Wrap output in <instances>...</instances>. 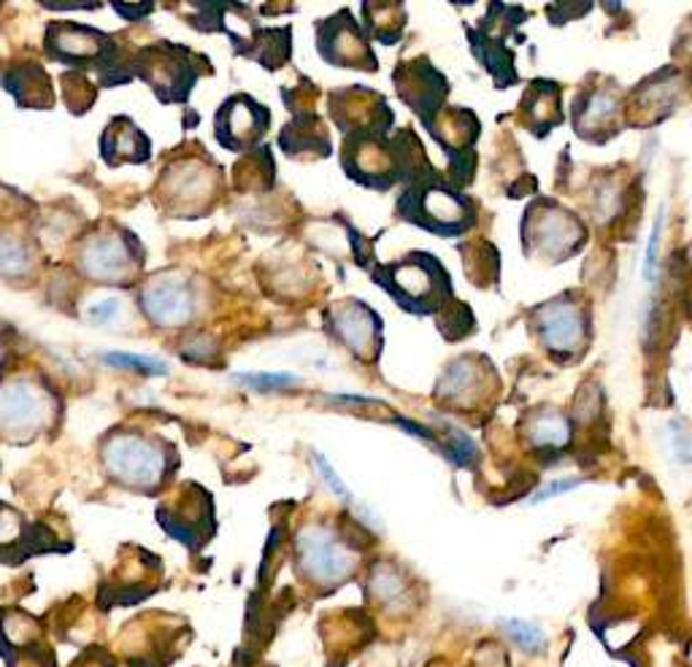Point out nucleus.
I'll list each match as a JSON object with an SVG mask.
<instances>
[{
    "mask_svg": "<svg viewBox=\"0 0 692 667\" xmlns=\"http://www.w3.org/2000/svg\"><path fill=\"white\" fill-rule=\"evenodd\" d=\"M101 157L106 166L117 168L130 162V166H144L151 157V141L130 117L117 114L108 119L106 130L101 138Z\"/></svg>",
    "mask_w": 692,
    "mask_h": 667,
    "instance_id": "obj_26",
    "label": "nucleus"
},
{
    "mask_svg": "<svg viewBox=\"0 0 692 667\" xmlns=\"http://www.w3.org/2000/svg\"><path fill=\"white\" fill-rule=\"evenodd\" d=\"M44 52L54 63H63L69 71L98 74V87H119L133 82L130 60L117 44V39L98 28L78 25V22H52L44 33Z\"/></svg>",
    "mask_w": 692,
    "mask_h": 667,
    "instance_id": "obj_2",
    "label": "nucleus"
},
{
    "mask_svg": "<svg viewBox=\"0 0 692 667\" xmlns=\"http://www.w3.org/2000/svg\"><path fill=\"white\" fill-rule=\"evenodd\" d=\"M501 624H503V629H506V633H508V638L517 643L522 652L538 654V652H544V648H546L544 633L536 627V624L522 622V618H503Z\"/></svg>",
    "mask_w": 692,
    "mask_h": 667,
    "instance_id": "obj_41",
    "label": "nucleus"
},
{
    "mask_svg": "<svg viewBox=\"0 0 692 667\" xmlns=\"http://www.w3.org/2000/svg\"><path fill=\"white\" fill-rule=\"evenodd\" d=\"M327 112L344 136H392L396 114L381 93L368 87H344L327 95Z\"/></svg>",
    "mask_w": 692,
    "mask_h": 667,
    "instance_id": "obj_16",
    "label": "nucleus"
},
{
    "mask_svg": "<svg viewBox=\"0 0 692 667\" xmlns=\"http://www.w3.org/2000/svg\"><path fill=\"white\" fill-rule=\"evenodd\" d=\"M501 387L493 362L482 354L458 357L436 381L433 398L454 411H476Z\"/></svg>",
    "mask_w": 692,
    "mask_h": 667,
    "instance_id": "obj_17",
    "label": "nucleus"
},
{
    "mask_svg": "<svg viewBox=\"0 0 692 667\" xmlns=\"http://www.w3.org/2000/svg\"><path fill=\"white\" fill-rule=\"evenodd\" d=\"M279 149L290 160H322L333 151L331 133H327L325 119L317 112L293 114L287 125L279 133Z\"/></svg>",
    "mask_w": 692,
    "mask_h": 667,
    "instance_id": "obj_25",
    "label": "nucleus"
},
{
    "mask_svg": "<svg viewBox=\"0 0 692 667\" xmlns=\"http://www.w3.org/2000/svg\"><path fill=\"white\" fill-rule=\"evenodd\" d=\"M222 198V168L206 151L190 157H176L160 173L155 200L166 214L179 220H200L211 214Z\"/></svg>",
    "mask_w": 692,
    "mask_h": 667,
    "instance_id": "obj_6",
    "label": "nucleus"
},
{
    "mask_svg": "<svg viewBox=\"0 0 692 667\" xmlns=\"http://www.w3.org/2000/svg\"><path fill=\"white\" fill-rule=\"evenodd\" d=\"M119 314V300H103V303H95L93 308L87 311V317L93 325H108V321H114V317Z\"/></svg>",
    "mask_w": 692,
    "mask_h": 667,
    "instance_id": "obj_47",
    "label": "nucleus"
},
{
    "mask_svg": "<svg viewBox=\"0 0 692 667\" xmlns=\"http://www.w3.org/2000/svg\"><path fill=\"white\" fill-rule=\"evenodd\" d=\"M271 127V112L252 95L239 93L230 95L217 108L214 117V133L217 141L233 155H249V151L260 149L263 136Z\"/></svg>",
    "mask_w": 692,
    "mask_h": 667,
    "instance_id": "obj_18",
    "label": "nucleus"
},
{
    "mask_svg": "<svg viewBox=\"0 0 692 667\" xmlns=\"http://www.w3.org/2000/svg\"><path fill=\"white\" fill-rule=\"evenodd\" d=\"M71 667H112V663H103V659H93V654H84V657H78L76 665Z\"/></svg>",
    "mask_w": 692,
    "mask_h": 667,
    "instance_id": "obj_49",
    "label": "nucleus"
},
{
    "mask_svg": "<svg viewBox=\"0 0 692 667\" xmlns=\"http://www.w3.org/2000/svg\"><path fill=\"white\" fill-rule=\"evenodd\" d=\"M590 9L593 3H549L546 6V17H549L552 25H566L568 20L590 14Z\"/></svg>",
    "mask_w": 692,
    "mask_h": 667,
    "instance_id": "obj_43",
    "label": "nucleus"
},
{
    "mask_svg": "<svg viewBox=\"0 0 692 667\" xmlns=\"http://www.w3.org/2000/svg\"><path fill=\"white\" fill-rule=\"evenodd\" d=\"M295 562L301 579L308 584L333 590L352 579L357 570V554L327 527H306L295 538Z\"/></svg>",
    "mask_w": 692,
    "mask_h": 667,
    "instance_id": "obj_12",
    "label": "nucleus"
},
{
    "mask_svg": "<svg viewBox=\"0 0 692 667\" xmlns=\"http://www.w3.org/2000/svg\"><path fill=\"white\" fill-rule=\"evenodd\" d=\"M444 430H447V438H444L447 446H441V454H444L449 463L458 465V468H471L479 457L476 444H473L463 430L452 427V424H444Z\"/></svg>",
    "mask_w": 692,
    "mask_h": 667,
    "instance_id": "obj_37",
    "label": "nucleus"
},
{
    "mask_svg": "<svg viewBox=\"0 0 692 667\" xmlns=\"http://www.w3.org/2000/svg\"><path fill=\"white\" fill-rule=\"evenodd\" d=\"M112 6H114V11H117V14L127 22H138L155 11V3H151V0H144V3H119V0H114Z\"/></svg>",
    "mask_w": 692,
    "mask_h": 667,
    "instance_id": "obj_46",
    "label": "nucleus"
},
{
    "mask_svg": "<svg viewBox=\"0 0 692 667\" xmlns=\"http://www.w3.org/2000/svg\"><path fill=\"white\" fill-rule=\"evenodd\" d=\"M239 384L249 387V390L260 392V395H265V392H279V390H290V387H297L301 384V379L293 373H252V371H244V373H235L233 375Z\"/></svg>",
    "mask_w": 692,
    "mask_h": 667,
    "instance_id": "obj_40",
    "label": "nucleus"
},
{
    "mask_svg": "<svg viewBox=\"0 0 692 667\" xmlns=\"http://www.w3.org/2000/svg\"><path fill=\"white\" fill-rule=\"evenodd\" d=\"M400 100L417 114V119L428 127L436 119V114L447 106L449 98V78L430 63L428 57H415L398 63L392 74Z\"/></svg>",
    "mask_w": 692,
    "mask_h": 667,
    "instance_id": "obj_21",
    "label": "nucleus"
},
{
    "mask_svg": "<svg viewBox=\"0 0 692 667\" xmlns=\"http://www.w3.org/2000/svg\"><path fill=\"white\" fill-rule=\"evenodd\" d=\"M595 84L581 87V93L574 98L570 106V125H574L576 136L581 141L590 144H606L617 138L625 130V114H622V98L615 78H604L595 74Z\"/></svg>",
    "mask_w": 692,
    "mask_h": 667,
    "instance_id": "obj_14",
    "label": "nucleus"
},
{
    "mask_svg": "<svg viewBox=\"0 0 692 667\" xmlns=\"http://www.w3.org/2000/svg\"><path fill=\"white\" fill-rule=\"evenodd\" d=\"M371 282L392 297L400 311L415 317H436L454 300L452 276L430 252H409L396 263L374 265Z\"/></svg>",
    "mask_w": 692,
    "mask_h": 667,
    "instance_id": "obj_1",
    "label": "nucleus"
},
{
    "mask_svg": "<svg viewBox=\"0 0 692 667\" xmlns=\"http://www.w3.org/2000/svg\"><path fill=\"white\" fill-rule=\"evenodd\" d=\"M433 319H436V327H439L441 338L449 343L465 341V338L473 336V330H476V317H473L471 306L469 303L458 300V297H454L452 303H447V306L441 308Z\"/></svg>",
    "mask_w": 692,
    "mask_h": 667,
    "instance_id": "obj_35",
    "label": "nucleus"
},
{
    "mask_svg": "<svg viewBox=\"0 0 692 667\" xmlns=\"http://www.w3.org/2000/svg\"><path fill=\"white\" fill-rule=\"evenodd\" d=\"M101 459L114 484L141 495L160 493L176 470V448L138 430H112L101 444Z\"/></svg>",
    "mask_w": 692,
    "mask_h": 667,
    "instance_id": "obj_4",
    "label": "nucleus"
},
{
    "mask_svg": "<svg viewBox=\"0 0 692 667\" xmlns=\"http://www.w3.org/2000/svg\"><path fill=\"white\" fill-rule=\"evenodd\" d=\"M490 6H493L501 30H495L487 20H482L479 25L465 28V33H469L473 57L479 60V65H482L490 76H493L495 87L508 89L512 84L520 82V74H517V65H514L517 54H514V50H508L506 39L512 35V39L520 41V44L525 41L517 28L527 20V11L512 3H490Z\"/></svg>",
    "mask_w": 692,
    "mask_h": 667,
    "instance_id": "obj_11",
    "label": "nucleus"
},
{
    "mask_svg": "<svg viewBox=\"0 0 692 667\" xmlns=\"http://www.w3.org/2000/svg\"><path fill=\"white\" fill-rule=\"evenodd\" d=\"M460 254H463L465 276L479 289H490L501 282V254L490 241L460 244Z\"/></svg>",
    "mask_w": 692,
    "mask_h": 667,
    "instance_id": "obj_31",
    "label": "nucleus"
},
{
    "mask_svg": "<svg viewBox=\"0 0 692 667\" xmlns=\"http://www.w3.org/2000/svg\"><path fill=\"white\" fill-rule=\"evenodd\" d=\"M371 592L376 600H381L385 605H398L406 600V581L400 579L392 568L381 565L374 570L371 575Z\"/></svg>",
    "mask_w": 692,
    "mask_h": 667,
    "instance_id": "obj_39",
    "label": "nucleus"
},
{
    "mask_svg": "<svg viewBox=\"0 0 692 667\" xmlns=\"http://www.w3.org/2000/svg\"><path fill=\"white\" fill-rule=\"evenodd\" d=\"M35 646H41L39 618L20 608L0 611V657L6 659V665Z\"/></svg>",
    "mask_w": 692,
    "mask_h": 667,
    "instance_id": "obj_30",
    "label": "nucleus"
},
{
    "mask_svg": "<svg viewBox=\"0 0 692 667\" xmlns=\"http://www.w3.org/2000/svg\"><path fill=\"white\" fill-rule=\"evenodd\" d=\"M327 336L336 343L349 351L355 360L374 366L385 349V321L374 311L368 303L357 300V297H346V300L333 303L322 314Z\"/></svg>",
    "mask_w": 692,
    "mask_h": 667,
    "instance_id": "obj_13",
    "label": "nucleus"
},
{
    "mask_svg": "<svg viewBox=\"0 0 692 667\" xmlns=\"http://www.w3.org/2000/svg\"><path fill=\"white\" fill-rule=\"evenodd\" d=\"M660 233H663V209H660L658 220H654L652 235H649L647 257H643V278H647V282H654V276H658V248H660Z\"/></svg>",
    "mask_w": 692,
    "mask_h": 667,
    "instance_id": "obj_42",
    "label": "nucleus"
},
{
    "mask_svg": "<svg viewBox=\"0 0 692 667\" xmlns=\"http://www.w3.org/2000/svg\"><path fill=\"white\" fill-rule=\"evenodd\" d=\"M684 98V76L677 68H663L643 78L622 98L625 127H652L677 112Z\"/></svg>",
    "mask_w": 692,
    "mask_h": 667,
    "instance_id": "obj_19",
    "label": "nucleus"
},
{
    "mask_svg": "<svg viewBox=\"0 0 692 667\" xmlns=\"http://www.w3.org/2000/svg\"><path fill=\"white\" fill-rule=\"evenodd\" d=\"M406 3L400 0H366L363 3V33L368 41L376 39L379 44L392 46L406 33Z\"/></svg>",
    "mask_w": 692,
    "mask_h": 667,
    "instance_id": "obj_29",
    "label": "nucleus"
},
{
    "mask_svg": "<svg viewBox=\"0 0 692 667\" xmlns=\"http://www.w3.org/2000/svg\"><path fill=\"white\" fill-rule=\"evenodd\" d=\"M133 78H141L160 103H187L198 78L211 74V63L203 54L174 41H157L141 46L130 60Z\"/></svg>",
    "mask_w": 692,
    "mask_h": 667,
    "instance_id": "obj_9",
    "label": "nucleus"
},
{
    "mask_svg": "<svg viewBox=\"0 0 692 667\" xmlns=\"http://www.w3.org/2000/svg\"><path fill=\"white\" fill-rule=\"evenodd\" d=\"M522 435L538 452H563L570 444V438H574V427H570V420L563 411L542 405V409L525 416Z\"/></svg>",
    "mask_w": 692,
    "mask_h": 667,
    "instance_id": "obj_28",
    "label": "nucleus"
},
{
    "mask_svg": "<svg viewBox=\"0 0 692 667\" xmlns=\"http://www.w3.org/2000/svg\"><path fill=\"white\" fill-rule=\"evenodd\" d=\"M60 82H63L65 106L74 117H82L84 112L93 108L95 98H98V84H93V78L87 74H76V71H63Z\"/></svg>",
    "mask_w": 692,
    "mask_h": 667,
    "instance_id": "obj_36",
    "label": "nucleus"
},
{
    "mask_svg": "<svg viewBox=\"0 0 692 667\" xmlns=\"http://www.w3.org/2000/svg\"><path fill=\"white\" fill-rule=\"evenodd\" d=\"M138 306L155 327L176 330V327H185L196 314V293L185 276L160 271L138 289Z\"/></svg>",
    "mask_w": 692,
    "mask_h": 667,
    "instance_id": "obj_20",
    "label": "nucleus"
},
{
    "mask_svg": "<svg viewBox=\"0 0 692 667\" xmlns=\"http://www.w3.org/2000/svg\"><path fill=\"white\" fill-rule=\"evenodd\" d=\"M235 187L241 192H269L276 184V166H273V157L269 147H260L249 151L247 157H241L233 168Z\"/></svg>",
    "mask_w": 692,
    "mask_h": 667,
    "instance_id": "obj_32",
    "label": "nucleus"
},
{
    "mask_svg": "<svg viewBox=\"0 0 692 667\" xmlns=\"http://www.w3.org/2000/svg\"><path fill=\"white\" fill-rule=\"evenodd\" d=\"M317 52L333 68L366 71V74L379 71V60L371 50V41L357 25L349 9H338L336 14L317 22Z\"/></svg>",
    "mask_w": 692,
    "mask_h": 667,
    "instance_id": "obj_15",
    "label": "nucleus"
},
{
    "mask_svg": "<svg viewBox=\"0 0 692 667\" xmlns=\"http://www.w3.org/2000/svg\"><path fill=\"white\" fill-rule=\"evenodd\" d=\"M290 54H293V30L290 28H260L258 39H254L252 54L249 57L254 63L263 65L269 74L279 71L282 65L290 63Z\"/></svg>",
    "mask_w": 692,
    "mask_h": 667,
    "instance_id": "obj_33",
    "label": "nucleus"
},
{
    "mask_svg": "<svg viewBox=\"0 0 692 667\" xmlns=\"http://www.w3.org/2000/svg\"><path fill=\"white\" fill-rule=\"evenodd\" d=\"M60 400L41 375L0 373V438L30 444L57 420Z\"/></svg>",
    "mask_w": 692,
    "mask_h": 667,
    "instance_id": "obj_8",
    "label": "nucleus"
},
{
    "mask_svg": "<svg viewBox=\"0 0 692 667\" xmlns=\"http://www.w3.org/2000/svg\"><path fill=\"white\" fill-rule=\"evenodd\" d=\"M579 478H560V481H552V484H546V487H542L538 489L536 495L531 497V506H538V502H544V500H549V497H557V495H566V493H570V489H576L579 487Z\"/></svg>",
    "mask_w": 692,
    "mask_h": 667,
    "instance_id": "obj_45",
    "label": "nucleus"
},
{
    "mask_svg": "<svg viewBox=\"0 0 692 667\" xmlns=\"http://www.w3.org/2000/svg\"><path fill=\"white\" fill-rule=\"evenodd\" d=\"M147 252L136 233L123 224H98L76 248V268L87 282L103 287H130L144 273Z\"/></svg>",
    "mask_w": 692,
    "mask_h": 667,
    "instance_id": "obj_5",
    "label": "nucleus"
},
{
    "mask_svg": "<svg viewBox=\"0 0 692 667\" xmlns=\"http://www.w3.org/2000/svg\"><path fill=\"white\" fill-rule=\"evenodd\" d=\"M41 6L50 11H95L101 9L98 0H41Z\"/></svg>",
    "mask_w": 692,
    "mask_h": 667,
    "instance_id": "obj_48",
    "label": "nucleus"
},
{
    "mask_svg": "<svg viewBox=\"0 0 692 667\" xmlns=\"http://www.w3.org/2000/svg\"><path fill=\"white\" fill-rule=\"evenodd\" d=\"M520 239L527 260L552 268L585 248L587 224L557 200L536 198L522 216Z\"/></svg>",
    "mask_w": 692,
    "mask_h": 667,
    "instance_id": "obj_7",
    "label": "nucleus"
},
{
    "mask_svg": "<svg viewBox=\"0 0 692 667\" xmlns=\"http://www.w3.org/2000/svg\"><path fill=\"white\" fill-rule=\"evenodd\" d=\"M6 93L17 100L20 108H30V112H44V108L54 106V89L52 78L46 76L44 65L35 60H20L11 65L3 76H0Z\"/></svg>",
    "mask_w": 692,
    "mask_h": 667,
    "instance_id": "obj_27",
    "label": "nucleus"
},
{
    "mask_svg": "<svg viewBox=\"0 0 692 667\" xmlns=\"http://www.w3.org/2000/svg\"><path fill=\"white\" fill-rule=\"evenodd\" d=\"M520 127L533 133L536 138H546L555 127L563 125V87L552 78H533L525 87L517 108Z\"/></svg>",
    "mask_w": 692,
    "mask_h": 667,
    "instance_id": "obj_24",
    "label": "nucleus"
},
{
    "mask_svg": "<svg viewBox=\"0 0 692 667\" xmlns=\"http://www.w3.org/2000/svg\"><path fill=\"white\" fill-rule=\"evenodd\" d=\"M314 463H317V470H319L322 481L327 484V489H331L333 495L342 497V500H352V493L344 487V481H342V478H338V473L333 470V465L327 463V457H322L319 452H314Z\"/></svg>",
    "mask_w": 692,
    "mask_h": 667,
    "instance_id": "obj_44",
    "label": "nucleus"
},
{
    "mask_svg": "<svg viewBox=\"0 0 692 667\" xmlns=\"http://www.w3.org/2000/svg\"><path fill=\"white\" fill-rule=\"evenodd\" d=\"M71 546L60 541L46 525H30L17 508L0 502V562L20 565L28 557L50 554V551H69Z\"/></svg>",
    "mask_w": 692,
    "mask_h": 667,
    "instance_id": "obj_23",
    "label": "nucleus"
},
{
    "mask_svg": "<svg viewBox=\"0 0 692 667\" xmlns=\"http://www.w3.org/2000/svg\"><path fill=\"white\" fill-rule=\"evenodd\" d=\"M531 325L546 354L557 366H574L587 354L593 336L590 300L581 293H563L533 308Z\"/></svg>",
    "mask_w": 692,
    "mask_h": 667,
    "instance_id": "obj_10",
    "label": "nucleus"
},
{
    "mask_svg": "<svg viewBox=\"0 0 692 667\" xmlns=\"http://www.w3.org/2000/svg\"><path fill=\"white\" fill-rule=\"evenodd\" d=\"M157 521L168 536L185 543L187 549H200L211 536H214V508H211V495L203 493L198 484H187L185 493L174 502L157 508Z\"/></svg>",
    "mask_w": 692,
    "mask_h": 667,
    "instance_id": "obj_22",
    "label": "nucleus"
},
{
    "mask_svg": "<svg viewBox=\"0 0 692 667\" xmlns=\"http://www.w3.org/2000/svg\"><path fill=\"white\" fill-rule=\"evenodd\" d=\"M106 366L112 368H123V371H133L138 375H166L168 366L162 360H155V357H144V354H127V351H108V354L101 357Z\"/></svg>",
    "mask_w": 692,
    "mask_h": 667,
    "instance_id": "obj_38",
    "label": "nucleus"
},
{
    "mask_svg": "<svg viewBox=\"0 0 692 667\" xmlns=\"http://www.w3.org/2000/svg\"><path fill=\"white\" fill-rule=\"evenodd\" d=\"M398 220L433 233L439 239H460L479 222V205L463 190L452 187L439 171L406 184L396 203Z\"/></svg>",
    "mask_w": 692,
    "mask_h": 667,
    "instance_id": "obj_3",
    "label": "nucleus"
},
{
    "mask_svg": "<svg viewBox=\"0 0 692 667\" xmlns=\"http://www.w3.org/2000/svg\"><path fill=\"white\" fill-rule=\"evenodd\" d=\"M35 271V254L28 241L17 235H3L0 239V278L3 282H28L30 273Z\"/></svg>",
    "mask_w": 692,
    "mask_h": 667,
    "instance_id": "obj_34",
    "label": "nucleus"
}]
</instances>
